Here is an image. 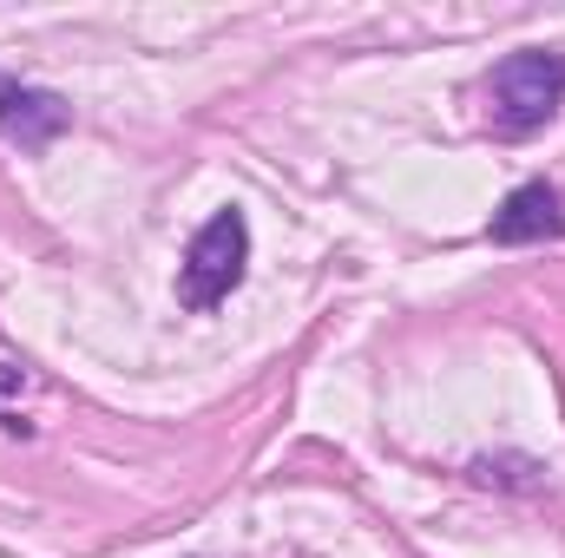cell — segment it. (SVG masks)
Returning <instances> with one entry per match:
<instances>
[{
    "label": "cell",
    "instance_id": "obj_1",
    "mask_svg": "<svg viewBox=\"0 0 565 558\" xmlns=\"http://www.w3.org/2000/svg\"><path fill=\"white\" fill-rule=\"evenodd\" d=\"M487 126L500 139H526L540 126H553L565 106V53L559 46H520L487 73Z\"/></svg>",
    "mask_w": 565,
    "mask_h": 558
},
{
    "label": "cell",
    "instance_id": "obj_3",
    "mask_svg": "<svg viewBox=\"0 0 565 558\" xmlns=\"http://www.w3.org/2000/svg\"><path fill=\"white\" fill-rule=\"evenodd\" d=\"M66 126H73V106H66L60 93L0 73V139L7 144H20V151H46Z\"/></svg>",
    "mask_w": 565,
    "mask_h": 558
},
{
    "label": "cell",
    "instance_id": "obj_2",
    "mask_svg": "<svg viewBox=\"0 0 565 558\" xmlns=\"http://www.w3.org/2000/svg\"><path fill=\"white\" fill-rule=\"evenodd\" d=\"M244 264H250V224H244V211H217L178 264V302L184 309H217L244 282Z\"/></svg>",
    "mask_w": 565,
    "mask_h": 558
},
{
    "label": "cell",
    "instance_id": "obj_4",
    "mask_svg": "<svg viewBox=\"0 0 565 558\" xmlns=\"http://www.w3.org/2000/svg\"><path fill=\"white\" fill-rule=\"evenodd\" d=\"M487 237H493V244H507V250H520V244H559V237H565V197L546 184V178H533V184L507 191V204L493 211Z\"/></svg>",
    "mask_w": 565,
    "mask_h": 558
}]
</instances>
